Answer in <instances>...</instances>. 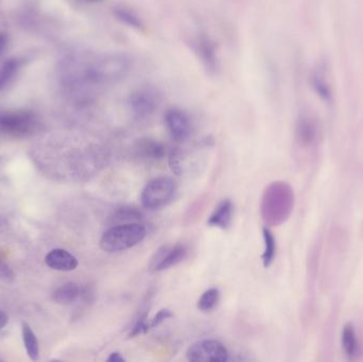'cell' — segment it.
Wrapping results in <instances>:
<instances>
[{
  "label": "cell",
  "instance_id": "11",
  "mask_svg": "<svg viewBox=\"0 0 363 362\" xmlns=\"http://www.w3.org/2000/svg\"><path fill=\"white\" fill-rule=\"evenodd\" d=\"M135 154L140 160L149 161V162H158L162 160L166 154V148L162 142L158 140L144 138L138 140L135 145Z\"/></svg>",
  "mask_w": 363,
  "mask_h": 362
},
{
  "label": "cell",
  "instance_id": "4",
  "mask_svg": "<svg viewBox=\"0 0 363 362\" xmlns=\"http://www.w3.org/2000/svg\"><path fill=\"white\" fill-rule=\"evenodd\" d=\"M37 120L27 110H5L0 112V132L7 135L22 138L35 130Z\"/></svg>",
  "mask_w": 363,
  "mask_h": 362
},
{
  "label": "cell",
  "instance_id": "6",
  "mask_svg": "<svg viewBox=\"0 0 363 362\" xmlns=\"http://www.w3.org/2000/svg\"><path fill=\"white\" fill-rule=\"evenodd\" d=\"M188 247L183 243L162 245L150 259L149 270L158 273L174 267L187 257Z\"/></svg>",
  "mask_w": 363,
  "mask_h": 362
},
{
  "label": "cell",
  "instance_id": "20",
  "mask_svg": "<svg viewBox=\"0 0 363 362\" xmlns=\"http://www.w3.org/2000/svg\"><path fill=\"white\" fill-rule=\"evenodd\" d=\"M342 345L346 356L353 359L357 353V339L354 327L351 323L346 324L343 327Z\"/></svg>",
  "mask_w": 363,
  "mask_h": 362
},
{
  "label": "cell",
  "instance_id": "2",
  "mask_svg": "<svg viewBox=\"0 0 363 362\" xmlns=\"http://www.w3.org/2000/svg\"><path fill=\"white\" fill-rule=\"evenodd\" d=\"M132 62L129 56L121 52H110L96 56L93 64L95 84L117 83L128 76Z\"/></svg>",
  "mask_w": 363,
  "mask_h": 362
},
{
  "label": "cell",
  "instance_id": "30",
  "mask_svg": "<svg viewBox=\"0 0 363 362\" xmlns=\"http://www.w3.org/2000/svg\"><path fill=\"white\" fill-rule=\"evenodd\" d=\"M86 1H90V3H97L99 0H86Z\"/></svg>",
  "mask_w": 363,
  "mask_h": 362
},
{
  "label": "cell",
  "instance_id": "19",
  "mask_svg": "<svg viewBox=\"0 0 363 362\" xmlns=\"http://www.w3.org/2000/svg\"><path fill=\"white\" fill-rule=\"evenodd\" d=\"M264 237V251L262 254V263L264 268H269L273 263L276 254V240L273 233L269 230L268 227H264L262 230Z\"/></svg>",
  "mask_w": 363,
  "mask_h": 362
},
{
  "label": "cell",
  "instance_id": "17",
  "mask_svg": "<svg viewBox=\"0 0 363 362\" xmlns=\"http://www.w3.org/2000/svg\"><path fill=\"white\" fill-rule=\"evenodd\" d=\"M22 336H23L24 345L30 359L36 361L40 357V345L35 334L32 331L29 324L23 322L22 323Z\"/></svg>",
  "mask_w": 363,
  "mask_h": 362
},
{
  "label": "cell",
  "instance_id": "13",
  "mask_svg": "<svg viewBox=\"0 0 363 362\" xmlns=\"http://www.w3.org/2000/svg\"><path fill=\"white\" fill-rule=\"evenodd\" d=\"M318 128L314 120L303 117L296 124V138L298 144L303 147H308L316 140Z\"/></svg>",
  "mask_w": 363,
  "mask_h": 362
},
{
  "label": "cell",
  "instance_id": "15",
  "mask_svg": "<svg viewBox=\"0 0 363 362\" xmlns=\"http://www.w3.org/2000/svg\"><path fill=\"white\" fill-rule=\"evenodd\" d=\"M22 65H23L22 60L12 58L0 66V92L6 90L15 80Z\"/></svg>",
  "mask_w": 363,
  "mask_h": 362
},
{
  "label": "cell",
  "instance_id": "23",
  "mask_svg": "<svg viewBox=\"0 0 363 362\" xmlns=\"http://www.w3.org/2000/svg\"><path fill=\"white\" fill-rule=\"evenodd\" d=\"M150 329H150V321L148 322L147 315H142V317H140V319L134 323L128 337H137V336L142 335V334H147Z\"/></svg>",
  "mask_w": 363,
  "mask_h": 362
},
{
  "label": "cell",
  "instance_id": "7",
  "mask_svg": "<svg viewBox=\"0 0 363 362\" xmlns=\"http://www.w3.org/2000/svg\"><path fill=\"white\" fill-rule=\"evenodd\" d=\"M160 104V96L155 90L151 88H142L134 90L130 94L129 104L130 110L134 117L138 120H144L153 115L154 112L158 110Z\"/></svg>",
  "mask_w": 363,
  "mask_h": 362
},
{
  "label": "cell",
  "instance_id": "25",
  "mask_svg": "<svg viewBox=\"0 0 363 362\" xmlns=\"http://www.w3.org/2000/svg\"><path fill=\"white\" fill-rule=\"evenodd\" d=\"M174 317V313L169 309H160L155 315H154L153 319L150 321V329H155L160 324L164 323L166 320L171 319Z\"/></svg>",
  "mask_w": 363,
  "mask_h": 362
},
{
  "label": "cell",
  "instance_id": "1",
  "mask_svg": "<svg viewBox=\"0 0 363 362\" xmlns=\"http://www.w3.org/2000/svg\"><path fill=\"white\" fill-rule=\"evenodd\" d=\"M147 236L146 227L140 222L121 223L110 227L100 239V247L106 253L129 250Z\"/></svg>",
  "mask_w": 363,
  "mask_h": 362
},
{
  "label": "cell",
  "instance_id": "8",
  "mask_svg": "<svg viewBox=\"0 0 363 362\" xmlns=\"http://www.w3.org/2000/svg\"><path fill=\"white\" fill-rule=\"evenodd\" d=\"M164 122L170 136L176 142H185L192 135V120L187 113L180 108H168L164 115Z\"/></svg>",
  "mask_w": 363,
  "mask_h": 362
},
{
  "label": "cell",
  "instance_id": "29",
  "mask_svg": "<svg viewBox=\"0 0 363 362\" xmlns=\"http://www.w3.org/2000/svg\"><path fill=\"white\" fill-rule=\"evenodd\" d=\"M8 39L5 34L0 33V54L5 51L7 47Z\"/></svg>",
  "mask_w": 363,
  "mask_h": 362
},
{
  "label": "cell",
  "instance_id": "5",
  "mask_svg": "<svg viewBox=\"0 0 363 362\" xmlns=\"http://www.w3.org/2000/svg\"><path fill=\"white\" fill-rule=\"evenodd\" d=\"M186 356L194 362H226L228 360V351L218 340L204 339L190 345Z\"/></svg>",
  "mask_w": 363,
  "mask_h": 362
},
{
  "label": "cell",
  "instance_id": "14",
  "mask_svg": "<svg viewBox=\"0 0 363 362\" xmlns=\"http://www.w3.org/2000/svg\"><path fill=\"white\" fill-rule=\"evenodd\" d=\"M82 295H83V289L78 283L69 281L54 290L52 299L61 305H69L77 301Z\"/></svg>",
  "mask_w": 363,
  "mask_h": 362
},
{
  "label": "cell",
  "instance_id": "3",
  "mask_svg": "<svg viewBox=\"0 0 363 362\" xmlns=\"http://www.w3.org/2000/svg\"><path fill=\"white\" fill-rule=\"evenodd\" d=\"M178 192L176 180L169 176H160L150 181L142 189L140 201L148 211H158L167 206Z\"/></svg>",
  "mask_w": 363,
  "mask_h": 362
},
{
  "label": "cell",
  "instance_id": "21",
  "mask_svg": "<svg viewBox=\"0 0 363 362\" xmlns=\"http://www.w3.org/2000/svg\"><path fill=\"white\" fill-rule=\"evenodd\" d=\"M220 293L217 288H210L201 295L198 302V308L203 313H208L217 306L219 302Z\"/></svg>",
  "mask_w": 363,
  "mask_h": 362
},
{
  "label": "cell",
  "instance_id": "22",
  "mask_svg": "<svg viewBox=\"0 0 363 362\" xmlns=\"http://www.w3.org/2000/svg\"><path fill=\"white\" fill-rule=\"evenodd\" d=\"M168 162H169V167L172 172L176 176H182V174H183V163H182V156H180L178 149H172L170 151Z\"/></svg>",
  "mask_w": 363,
  "mask_h": 362
},
{
  "label": "cell",
  "instance_id": "16",
  "mask_svg": "<svg viewBox=\"0 0 363 362\" xmlns=\"http://www.w3.org/2000/svg\"><path fill=\"white\" fill-rule=\"evenodd\" d=\"M113 14L120 23L132 28V29L142 30L144 28L142 18L137 15L136 12L129 9V8L122 7V6L115 7L113 9Z\"/></svg>",
  "mask_w": 363,
  "mask_h": 362
},
{
  "label": "cell",
  "instance_id": "10",
  "mask_svg": "<svg viewBox=\"0 0 363 362\" xmlns=\"http://www.w3.org/2000/svg\"><path fill=\"white\" fill-rule=\"evenodd\" d=\"M46 265L53 270L69 272L77 269L78 259L64 249H53L45 257Z\"/></svg>",
  "mask_w": 363,
  "mask_h": 362
},
{
  "label": "cell",
  "instance_id": "28",
  "mask_svg": "<svg viewBox=\"0 0 363 362\" xmlns=\"http://www.w3.org/2000/svg\"><path fill=\"white\" fill-rule=\"evenodd\" d=\"M108 362H124L126 359L122 357L121 354L118 353V352H114L110 355V357L108 358Z\"/></svg>",
  "mask_w": 363,
  "mask_h": 362
},
{
  "label": "cell",
  "instance_id": "26",
  "mask_svg": "<svg viewBox=\"0 0 363 362\" xmlns=\"http://www.w3.org/2000/svg\"><path fill=\"white\" fill-rule=\"evenodd\" d=\"M13 272L11 269L8 267L7 263L3 261V259L0 261V279H5V281H9L13 279Z\"/></svg>",
  "mask_w": 363,
  "mask_h": 362
},
{
  "label": "cell",
  "instance_id": "24",
  "mask_svg": "<svg viewBox=\"0 0 363 362\" xmlns=\"http://www.w3.org/2000/svg\"><path fill=\"white\" fill-rule=\"evenodd\" d=\"M314 85L316 92L320 94L321 97L324 98V99L330 98V86L326 83L324 76L320 74V72H316V74L314 76Z\"/></svg>",
  "mask_w": 363,
  "mask_h": 362
},
{
  "label": "cell",
  "instance_id": "12",
  "mask_svg": "<svg viewBox=\"0 0 363 362\" xmlns=\"http://www.w3.org/2000/svg\"><path fill=\"white\" fill-rule=\"evenodd\" d=\"M233 209H234V206H233L232 201L228 200V199L222 201L214 209V213L210 215L208 224L212 227H218L221 230H226L232 223Z\"/></svg>",
  "mask_w": 363,
  "mask_h": 362
},
{
  "label": "cell",
  "instance_id": "31",
  "mask_svg": "<svg viewBox=\"0 0 363 362\" xmlns=\"http://www.w3.org/2000/svg\"><path fill=\"white\" fill-rule=\"evenodd\" d=\"M0 261H1V258H0Z\"/></svg>",
  "mask_w": 363,
  "mask_h": 362
},
{
  "label": "cell",
  "instance_id": "27",
  "mask_svg": "<svg viewBox=\"0 0 363 362\" xmlns=\"http://www.w3.org/2000/svg\"><path fill=\"white\" fill-rule=\"evenodd\" d=\"M8 322H9V318H8L7 313L3 309H0V331L7 327Z\"/></svg>",
  "mask_w": 363,
  "mask_h": 362
},
{
  "label": "cell",
  "instance_id": "18",
  "mask_svg": "<svg viewBox=\"0 0 363 362\" xmlns=\"http://www.w3.org/2000/svg\"><path fill=\"white\" fill-rule=\"evenodd\" d=\"M142 213L133 206H122L116 209L111 216V222L115 224L121 223L140 222L142 220Z\"/></svg>",
  "mask_w": 363,
  "mask_h": 362
},
{
  "label": "cell",
  "instance_id": "9",
  "mask_svg": "<svg viewBox=\"0 0 363 362\" xmlns=\"http://www.w3.org/2000/svg\"><path fill=\"white\" fill-rule=\"evenodd\" d=\"M194 51L206 70L210 74H216L219 69V59L216 46L212 39L201 34L194 41Z\"/></svg>",
  "mask_w": 363,
  "mask_h": 362
}]
</instances>
